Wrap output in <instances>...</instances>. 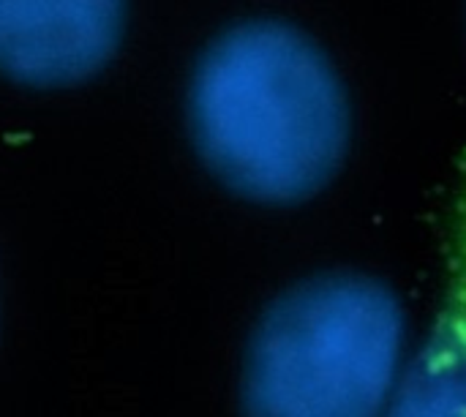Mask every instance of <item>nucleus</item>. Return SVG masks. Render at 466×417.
Instances as JSON below:
<instances>
[{
  "label": "nucleus",
  "instance_id": "nucleus-2",
  "mask_svg": "<svg viewBox=\"0 0 466 417\" xmlns=\"http://www.w3.org/2000/svg\"><path fill=\"white\" fill-rule=\"evenodd\" d=\"M407 339V311L388 281L358 270L303 279L251 333L243 417H385Z\"/></svg>",
  "mask_w": 466,
  "mask_h": 417
},
{
  "label": "nucleus",
  "instance_id": "nucleus-1",
  "mask_svg": "<svg viewBox=\"0 0 466 417\" xmlns=\"http://www.w3.org/2000/svg\"><path fill=\"white\" fill-rule=\"evenodd\" d=\"M191 126L202 158L235 194L262 205L317 197L352 139L347 87L300 27L254 19L202 55L191 85Z\"/></svg>",
  "mask_w": 466,
  "mask_h": 417
},
{
  "label": "nucleus",
  "instance_id": "nucleus-3",
  "mask_svg": "<svg viewBox=\"0 0 466 417\" xmlns=\"http://www.w3.org/2000/svg\"><path fill=\"white\" fill-rule=\"evenodd\" d=\"M126 0H0V71L57 87L96 74L115 52Z\"/></svg>",
  "mask_w": 466,
  "mask_h": 417
},
{
  "label": "nucleus",
  "instance_id": "nucleus-4",
  "mask_svg": "<svg viewBox=\"0 0 466 417\" xmlns=\"http://www.w3.org/2000/svg\"><path fill=\"white\" fill-rule=\"evenodd\" d=\"M385 417H466V292L407 361Z\"/></svg>",
  "mask_w": 466,
  "mask_h": 417
}]
</instances>
